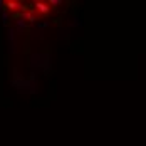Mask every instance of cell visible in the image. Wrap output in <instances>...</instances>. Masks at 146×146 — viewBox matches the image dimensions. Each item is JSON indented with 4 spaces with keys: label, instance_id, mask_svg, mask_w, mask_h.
Returning <instances> with one entry per match:
<instances>
[{
    "label": "cell",
    "instance_id": "277c9868",
    "mask_svg": "<svg viewBox=\"0 0 146 146\" xmlns=\"http://www.w3.org/2000/svg\"><path fill=\"white\" fill-rule=\"evenodd\" d=\"M49 5H52V7H59V5H62V0H49Z\"/></svg>",
    "mask_w": 146,
    "mask_h": 146
},
{
    "label": "cell",
    "instance_id": "5b68a950",
    "mask_svg": "<svg viewBox=\"0 0 146 146\" xmlns=\"http://www.w3.org/2000/svg\"><path fill=\"white\" fill-rule=\"evenodd\" d=\"M2 19H3V24H7L9 22V12L5 10V12H2Z\"/></svg>",
    "mask_w": 146,
    "mask_h": 146
},
{
    "label": "cell",
    "instance_id": "3957f363",
    "mask_svg": "<svg viewBox=\"0 0 146 146\" xmlns=\"http://www.w3.org/2000/svg\"><path fill=\"white\" fill-rule=\"evenodd\" d=\"M25 25H27V24H25L24 19H19V20H17V27H19V29H25Z\"/></svg>",
    "mask_w": 146,
    "mask_h": 146
},
{
    "label": "cell",
    "instance_id": "7a4b0ae2",
    "mask_svg": "<svg viewBox=\"0 0 146 146\" xmlns=\"http://www.w3.org/2000/svg\"><path fill=\"white\" fill-rule=\"evenodd\" d=\"M20 7H22V2H12V0L5 2V10L14 12V10H20Z\"/></svg>",
    "mask_w": 146,
    "mask_h": 146
},
{
    "label": "cell",
    "instance_id": "6da1fadb",
    "mask_svg": "<svg viewBox=\"0 0 146 146\" xmlns=\"http://www.w3.org/2000/svg\"><path fill=\"white\" fill-rule=\"evenodd\" d=\"M34 7H35V10H37L39 14H49V10H50L49 3H44V2H35Z\"/></svg>",
    "mask_w": 146,
    "mask_h": 146
}]
</instances>
